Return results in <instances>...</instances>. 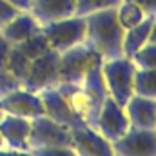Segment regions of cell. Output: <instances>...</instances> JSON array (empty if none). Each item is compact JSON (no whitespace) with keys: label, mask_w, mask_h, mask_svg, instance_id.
Masks as SVG:
<instances>
[{"label":"cell","mask_w":156,"mask_h":156,"mask_svg":"<svg viewBox=\"0 0 156 156\" xmlns=\"http://www.w3.org/2000/svg\"><path fill=\"white\" fill-rule=\"evenodd\" d=\"M153 20H154V16H145L138 26L125 31V35H123V56L131 58L138 49H142L149 42V33H151V27H153Z\"/></svg>","instance_id":"17"},{"label":"cell","mask_w":156,"mask_h":156,"mask_svg":"<svg viewBox=\"0 0 156 156\" xmlns=\"http://www.w3.org/2000/svg\"><path fill=\"white\" fill-rule=\"evenodd\" d=\"M15 9H18L20 13H29V9H31V2L33 0H7Z\"/></svg>","instance_id":"26"},{"label":"cell","mask_w":156,"mask_h":156,"mask_svg":"<svg viewBox=\"0 0 156 156\" xmlns=\"http://www.w3.org/2000/svg\"><path fill=\"white\" fill-rule=\"evenodd\" d=\"M115 156H156V129L131 127L113 142Z\"/></svg>","instance_id":"9"},{"label":"cell","mask_w":156,"mask_h":156,"mask_svg":"<svg viewBox=\"0 0 156 156\" xmlns=\"http://www.w3.org/2000/svg\"><path fill=\"white\" fill-rule=\"evenodd\" d=\"M94 129L113 144L115 140L122 138L131 129V123H129V118L125 115V109L122 105H118L111 96H107L104 105L100 107Z\"/></svg>","instance_id":"10"},{"label":"cell","mask_w":156,"mask_h":156,"mask_svg":"<svg viewBox=\"0 0 156 156\" xmlns=\"http://www.w3.org/2000/svg\"><path fill=\"white\" fill-rule=\"evenodd\" d=\"M125 115L131 127L136 129H156V100L133 94L125 104Z\"/></svg>","instance_id":"15"},{"label":"cell","mask_w":156,"mask_h":156,"mask_svg":"<svg viewBox=\"0 0 156 156\" xmlns=\"http://www.w3.org/2000/svg\"><path fill=\"white\" fill-rule=\"evenodd\" d=\"M134 94L156 100V69H140L134 71Z\"/></svg>","instance_id":"20"},{"label":"cell","mask_w":156,"mask_h":156,"mask_svg":"<svg viewBox=\"0 0 156 156\" xmlns=\"http://www.w3.org/2000/svg\"><path fill=\"white\" fill-rule=\"evenodd\" d=\"M123 27L116 18V7L102 9L85 16L83 44L96 51L104 60L123 56Z\"/></svg>","instance_id":"1"},{"label":"cell","mask_w":156,"mask_h":156,"mask_svg":"<svg viewBox=\"0 0 156 156\" xmlns=\"http://www.w3.org/2000/svg\"><path fill=\"white\" fill-rule=\"evenodd\" d=\"M29 133H31V120L13 115H4L0 120V136L7 149L31 153L29 147Z\"/></svg>","instance_id":"13"},{"label":"cell","mask_w":156,"mask_h":156,"mask_svg":"<svg viewBox=\"0 0 156 156\" xmlns=\"http://www.w3.org/2000/svg\"><path fill=\"white\" fill-rule=\"evenodd\" d=\"M102 62L104 58L85 44L75 45L60 53L58 83H80L94 67L102 66Z\"/></svg>","instance_id":"3"},{"label":"cell","mask_w":156,"mask_h":156,"mask_svg":"<svg viewBox=\"0 0 156 156\" xmlns=\"http://www.w3.org/2000/svg\"><path fill=\"white\" fill-rule=\"evenodd\" d=\"M29 13L40 26L75 16V0H33Z\"/></svg>","instance_id":"14"},{"label":"cell","mask_w":156,"mask_h":156,"mask_svg":"<svg viewBox=\"0 0 156 156\" xmlns=\"http://www.w3.org/2000/svg\"><path fill=\"white\" fill-rule=\"evenodd\" d=\"M134 71L136 66L127 56L104 60L102 64V76L107 87V94L122 107H125L129 98L134 94Z\"/></svg>","instance_id":"2"},{"label":"cell","mask_w":156,"mask_h":156,"mask_svg":"<svg viewBox=\"0 0 156 156\" xmlns=\"http://www.w3.org/2000/svg\"><path fill=\"white\" fill-rule=\"evenodd\" d=\"M9 47L11 44L5 42V38L0 35V96H4L5 93L20 87L18 80L11 75L9 67H7V56H9Z\"/></svg>","instance_id":"18"},{"label":"cell","mask_w":156,"mask_h":156,"mask_svg":"<svg viewBox=\"0 0 156 156\" xmlns=\"http://www.w3.org/2000/svg\"><path fill=\"white\" fill-rule=\"evenodd\" d=\"M2 116H4V111H2V109H0V120H2Z\"/></svg>","instance_id":"30"},{"label":"cell","mask_w":156,"mask_h":156,"mask_svg":"<svg viewBox=\"0 0 156 156\" xmlns=\"http://www.w3.org/2000/svg\"><path fill=\"white\" fill-rule=\"evenodd\" d=\"M49 44L47 40L44 38L42 31L38 35L31 37V38L24 40V42H18V44H13L9 47V56H7V67L11 71V75L18 80V83L22 85L24 78L27 75L31 64L42 56L45 51H49Z\"/></svg>","instance_id":"5"},{"label":"cell","mask_w":156,"mask_h":156,"mask_svg":"<svg viewBox=\"0 0 156 156\" xmlns=\"http://www.w3.org/2000/svg\"><path fill=\"white\" fill-rule=\"evenodd\" d=\"M5 147V144H4V140H2V136H0V149H4Z\"/></svg>","instance_id":"29"},{"label":"cell","mask_w":156,"mask_h":156,"mask_svg":"<svg viewBox=\"0 0 156 156\" xmlns=\"http://www.w3.org/2000/svg\"><path fill=\"white\" fill-rule=\"evenodd\" d=\"M0 156H33L31 153H20V151H13V149H0Z\"/></svg>","instance_id":"27"},{"label":"cell","mask_w":156,"mask_h":156,"mask_svg":"<svg viewBox=\"0 0 156 156\" xmlns=\"http://www.w3.org/2000/svg\"><path fill=\"white\" fill-rule=\"evenodd\" d=\"M38 94L40 100H42V105H44V115L45 116H49L51 120H55V122L69 127V129L85 125L78 116H75V113L71 111V107L67 105V102L64 100V96L60 94L56 85H51V87L40 91Z\"/></svg>","instance_id":"12"},{"label":"cell","mask_w":156,"mask_h":156,"mask_svg":"<svg viewBox=\"0 0 156 156\" xmlns=\"http://www.w3.org/2000/svg\"><path fill=\"white\" fill-rule=\"evenodd\" d=\"M149 44H156V16H154V20H153L151 33H149Z\"/></svg>","instance_id":"28"},{"label":"cell","mask_w":156,"mask_h":156,"mask_svg":"<svg viewBox=\"0 0 156 156\" xmlns=\"http://www.w3.org/2000/svg\"><path fill=\"white\" fill-rule=\"evenodd\" d=\"M29 147L45 149V147H71V129L42 115L31 120Z\"/></svg>","instance_id":"6"},{"label":"cell","mask_w":156,"mask_h":156,"mask_svg":"<svg viewBox=\"0 0 156 156\" xmlns=\"http://www.w3.org/2000/svg\"><path fill=\"white\" fill-rule=\"evenodd\" d=\"M71 147L80 156H115L113 144L89 125L71 129Z\"/></svg>","instance_id":"11"},{"label":"cell","mask_w":156,"mask_h":156,"mask_svg":"<svg viewBox=\"0 0 156 156\" xmlns=\"http://www.w3.org/2000/svg\"><path fill=\"white\" fill-rule=\"evenodd\" d=\"M147 15L144 13V9L140 5H136L131 0H122V4L116 7V18L120 22V26L123 27V31L138 26Z\"/></svg>","instance_id":"19"},{"label":"cell","mask_w":156,"mask_h":156,"mask_svg":"<svg viewBox=\"0 0 156 156\" xmlns=\"http://www.w3.org/2000/svg\"><path fill=\"white\" fill-rule=\"evenodd\" d=\"M16 15H20L18 9H15L7 0H0V29H2L5 24H9Z\"/></svg>","instance_id":"24"},{"label":"cell","mask_w":156,"mask_h":156,"mask_svg":"<svg viewBox=\"0 0 156 156\" xmlns=\"http://www.w3.org/2000/svg\"><path fill=\"white\" fill-rule=\"evenodd\" d=\"M144 9L147 16H156V0H131Z\"/></svg>","instance_id":"25"},{"label":"cell","mask_w":156,"mask_h":156,"mask_svg":"<svg viewBox=\"0 0 156 156\" xmlns=\"http://www.w3.org/2000/svg\"><path fill=\"white\" fill-rule=\"evenodd\" d=\"M58 66H60V53H56L55 49L45 51L42 56H38L31 64L20 87L31 93H40L51 85H56L58 83Z\"/></svg>","instance_id":"7"},{"label":"cell","mask_w":156,"mask_h":156,"mask_svg":"<svg viewBox=\"0 0 156 156\" xmlns=\"http://www.w3.org/2000/svg\"><path fill=\"white\" fill-rule=\"evenodd\" d=\"M40 29H42V26L37 22V18L31 13H20L0 29V35L5 38V42H9L13 45V44L24 42V40L38 35Z\"/></svg>","instance_id":"16"},{"label":"cell","mask_w":156,"mask_h":156,"mask_svg":"<svg viewBox=\"0 0 156 156\" xmlns=\"http://www.w3.org/2000/svg\"><path fill=\"white\" fill-rule=\"evenodd\" d=\"M33 156H80L73 147H45V149H33Z\"/></svg>","instance_id":"23"},{"label":"cell","mask_w":156,"mask_h":156,"mask_svg":"<svg viewBox=\"0 0 156 156\" xmlns=\"http://www.w3.org/2000/svg\"><path fill=\"white\" fill-rule=\"evenodd\" d=\"M120 4H122V0H75V15L87 16V15L102 11V9L118 7Z\"/></svg>","instance_id":"21"},{"label":"cell","mask_w":156,"mask_h":156,"mask_svg":"<svg viewBox=\"0 0 156 156\" xmlns=\"http://www.w3.org/2000/svg\"><path fill=\"white\" fill-rule=\"evenodd\" d=\"M131 60L140 69H156V44H145L142 49H138Z\"/></svg>","instance_id":"22"},{"label":"cell","mask_w":156,"mask_h":156,"mask_svg":"<svg viewBox=\"0 0 156 156\" xmlns=\"http://www.w3.org/2000/svg\"><path fill=\"white\" fill-rule=\"evenodd\" d=\"M0 109L4 111V115H13V116L27 118V120L44 115L40 94L31 93L24 87H16L5 93L4 96H0Z\"/></svg>","instance_id":"8"},{"label":"cell","mask_w":156,"mask_h":156,"mask_svg":"<svg viewBox=\"0 0 156 156\" xmlns=\"http://www.w3.org/2000/svg\"><path fill=\"white\" fill-rule=\"evenodd\" d=\"M42 35L47 40L49 47L56 53H64L75 45L83 44L85 40V16H69L42 26Z\"/></svg>","instance_id":"4"}]
</instances>
